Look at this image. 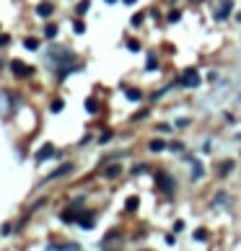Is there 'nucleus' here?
<instances>
[{
	"label": "nucleus",
	"instance_id": "f257e3e1",
	"mask_svg": "<svg viewBox=\"0 0 241 251\" xmlns=\"http://www.w3.org/2000/svg\"><path fill=\"white\" fill-rule=\"evenodd\" d=\"M11 73L16 75V78H29V75H34V67L24 65L21 60H11Z\"/></svg>",
	"mask_w": 241,
	"mask_h": 251
},
{
	"label": "nucleus",
	"instance_id": "f03ea898",
	"mask_svg": "<svg viewBox=\"0 0 241 251\" xmlns=\"http://www.w3.org/2000/svg\"><path fill=\"white\" fill-rule=\"evenodd\" d=\"M156 187L161 189L163 194H174V189H177L174 179H171V176H166V173H158V179H156Z\"/></svg>",
	"mask_w": 241,
	"mask_h": 251
},
{
	"label": "nucleus",
	"instance_id": "7ed1b4c3",
	"mask_svg": "<svg viewBox=\"0 0 241 251\" xmlns=\"http://www.w3.org/2000/svg\"><path fill=\"white\" fill-rule=\"evenodd\" d=\"M177 83L179 86H187V88H194V86H200V75H197V70H184Z\"/></svg>",
	"mask_w": 241,
	"mask_h": 251
},
{
	"label": "nucleus",
	"instance_id": "20e7f679",
	"mask_svg": "<svg viewBox=\"0 0 241 251\" xmlns=\"http://www.w3.org/2000/svg\"><path fill=\"white\" fill-rule=\"evenodd\" d=\"M52 156H55V145H52V142H44V145L39 148V150H36V163H44V161H47V158H52Z\"/></svg>",
	"mask_w": 241,
	"mask_h": 251
},
{
	"label": "nucleus",
	"instance_id": "39448f33",
	"mask_svg": "<svg viewBox=\"0 0 241 251\" xmlns=\"http://www.w3.org/2000/svg\"><path fill=\"white\" fill-rule=\"evenodd\" d=\"M70 171H73V163H63V166H57L55 171H49V176L44 179V181H55V179H60V176H67Z\"/></svg>",
	"mask_w": 241,
	"mask_h": 251
},
{
	"label": "nucleus",
	"instance_id": "423d86ee",
	"mask_svg": "<svg viewBox=\"0 0 241 251\" xmlns=\"http://www.w3.org/2000/svg\"><path fill=\"white\" fill-rule=\"evenodd\" d=\"M231 11H233V0H223L221 8H218V13H215V21H225Z\"/></svg>",
	"mask_w": 241,
	"mask_h": 251
},
{
	"label": "nucleus",
	"instance_id": "0eeeda50",
	"mask_svg": "<svg viewBox=\"0 0 241 251\" xmlns=\"http://www.w3.org/2000/svg\"><path fill=\"white\" fill-rule=\"evenodd\" d=\"M36 16L49 18L52 16V3H39V5H36Z\"/></svg>",
	"mask_w": 241,
	"mask_h": 251
},
{
	"label": "nucleus",
	"instance_id": "6e6552de",
	"mask_svg": "<svg viewBox=\"0 0 241 251\" xmlns=\"http://www.w3.org/2000/svg\"><path fill=\"white\" fill-rule=\"evenodd\" d=\"M94 225H96V220H94V215H83V218H80V228H86V231H91Z\"/></svg>",
	"mask_w": 241,
	"mask_h": 251
},
{
	"label": "nucleus",
	"instance_id": "1a4fd4ad",
	"mask_svg": "<svg viewBox=\"0 0 241 251\" xmlns=\"http://www.w3.org/2000/svg\"><path fill=\"white\" fill-rule=\"evenodd\" d=\"M202 173H205V169H202V163L200 161H194V169H192V179L197 181V179H202Z\"/></svg>",
	"mask_w": 241,
	"mask_h": 251
},
{
	"label": "nucleus",
	"instance_id": "9d476101",
	"mask_svg": "<svg viewBox=\"0 0 241 251\" xmlns=\"http://www.w3.org/2000/svg\"><path fill=\"white\" fill-rule=\"evenodd\" d=\"M127 98H130V101H140L143 94H140L138 88H127Z\"/></svg>",
	"mask_w": 241,
	"mask_h": 251
},
{
	"label": "nucleus",
	"instance_id": "9b49d317",
	"mask_svg": "<svg viewBox=\"0 0 241 251\" xmlns=\"http://www.w3.org/2000/svg\"><path fill=\"white\" fill-rule=\"evenodd\" d=\"M44 36H47V39H55V36H57V26L55 24H47V29H44Z\"/></svg>",
	"mask_w": 241,
	"mask_h": 251
},
{
	"label": "nucleus",
	"instance_id": "f8f14e48",
	"mask_svg": "<svg viewBox=\"0 0 241 251\" xmlns=\"http://www.w3.org/2000/svg\"><path fill=\"white\" fill-rule=\"evenodd\" d=\"M86 111L96 114V111H99V101H96V98H88V101H86Z\"/></svg>",
	"mask_w": 241,
	"mask_h": 251
},
{
	"label": "nucleus",
	"instance_id": "ddd939ff",
	"mask_svg": "<svg viewBox=\"0 0 241 251\" xmlns=\"http://www.w3.org/2000/svg\"><path fill=\"white\" fill-rule=\"evenodd\" d=\"M138 204H140V200H138V197H130V200L125 202V207H127V210H138Z\"/></svg>",
	"mask_w": 241,
	"mask_h": 251
},
{
	"label": "nucleus",
	"instance_id": "4468645a",
	"mask_svg": "<svg viewBox=\"0 0 241 251\" xmlns=\"http://www.w3.org/2000/svg\"><path fill=\"white\" fill-rule=\"evenodd\" d=\"M83 204H86V200H83V197H78V200H75V202L70 204V210L78 212V210H83Z\"/></svg>",
	"mask_w": 241,
	"mask_h": 251
},
{
	"label": "nucleus",
	"instance_id": "2eb2a0df",
	"mask_svg": "<svg viewBox=\"0 0 241 251\" xmlns=\"http://www.w3.org/2000/svg\"><path fill=\"white\" fill-rule=\"evenodd\" d=\"M156 67H158V60H156L153 55H150V57H148V63H145V70H156Z\"/></svg>",
	"mask_w": 241,
	"mask_h": 251
},
{
	"label": "nucleus",
	"instance_id": "dca6fc26",
	"mask_svg": "<svg viewBox=\"0 0 241 251\" xmlns=\"http://www.w3.org/2000/svg\"><path fill=\"white\" fill-rule=\"evenodd\" d=\"M163 148H166V145H163V140H153V142H150V150H156V153H158V150H163Z\"/></svg>",
	"mask_w": 241,
	"mask_h": 251
},
{
	"label": "nucleus",
	"instance_id": "f3484780",
	"mask_svg": "<svg viewBox=\"0 0 241 251\" xmlns=\"http://www.w3.org/2000/svg\"><path fill=\"white\" fill-rule=\"evenodd\" d=\"M24 47L26 49H36V47H39V42H36V39H24Z\"/></svg>",
	"mask_w": 241,
	"mask_h": 251
},
{
	"label": "nucleus",
	"instance_id": "a211bd4d",
	"mask_svg": "<svg viewBox=\"0 0 241 251\" xmlns=\"http://www.w3.org/2000/svg\"><path fill=\"white\" fill-rule=\"evenodd\" d=\"M127 49H130V52H140V42L130 39V42H127Z\"/></svg>",
	"mask_w": 241,
	"mask_h": 251
},
{
	"label": "nucleus",
	"instance_id": "6ab92c4d",
	"mask_svg": "<svg viewBox=\"0 0 241 251\" xmlns=\"http://www.w3.org/2000/svg\"><path fill=\"white\" fill-rule=\"evenodd\" d=\"M194 238H197V241H205V238H208V231H205V228H200V231H194Z\"/></svg>",
	"mask_w": 241,
	"mask_h": 251
},
{
	"label": "nucleus",
	"instance_id": "aec40b11",
	"mask_svg": "<svg viewBox=\"0 0 241 251\" xmlns=\"http://www.w3.org/2000/svg\"><path fill=\"white\" fill-rule=\"evenodd\" d=\"M166 18L171 21V24H177V21H179V18H182V13H179V11H171V13H169V16H166Z\"/></svg>",
	"mask_w": 241,
	"mask_h": 251
},
{
	"label": "nucleus",
	"instance_id": "412c9836",
	"mask_svg": "<svg viewBox=\"0 0 241 251\" xmlns=\"http://www.w3.org/2000/svg\"><path fill=\"white\" fill-rule=\"evenodd\" d=\"M88 5H91V3H88V0H83V3H78V8H75V11H78L80 16H83V13L88 11Z\"/></svg>",
	"mask_w": 241,
	"mask_h": 251
},
{
	"label": "nucleus",
	"instance_id": "4be33fe9",
	"mask_svg": "<svg viewBox=\"0 0 241 251\" xmlns=\"http://www.w3.org/2000/svg\"><path fill=\"white\" fill-rule=\"evenodd\" d=\"M104 173H107L109 179H112V176H117V173H119V166H109V169L104 171Z\"/></svg>",
	"mask_w": 241,
	"mask_h": 251
},
{
	"label": "nucleus",
	"instance_id": "5701e85b",
	"mask_svg": "<svg viewBox=\"0 0 241 251\" xmlns=\"http://www.w3.org/2000/svg\"><path fill=\"white\" fill-rule=\"evenodd\" d=\"M73 29H75V34H83V31H86L83 21H75V24H73Z\"/></svg>",
	"mask_w": 241,
	"mask_h": 251
},
{
	"label": "nucleus",
	"instance_id": "b1692460",
	"mask_svg": "<svg viewBox=\"0 0 241 251\" xmlns=\"http://www.w3.org/2000/svg\"><path fill=\"white\" fill-rule=\"evenodd\" d=\"M112 138H114V132H104L101 138H99V142H101V145H104V142H109Z\"/></svg>",
	"mask_w": 241,
	"mask_h": 251
},
{
	"label": "nucleus",
	"instance_id": "393cba45",
	"mask_svg": "<svg viewBox=\"0 0 241 251\" xmlns=\"http://www.w3.org/2000/svg\"><path fill=\"white\" fill-rule=\"evenodd\" d=\"M52 111H63V101H60V98H57V101H52Z\"/></svg>",
	"mask_w": 241,
	"mask_h": 251
},
{
	"label": "nucleus",
	"instance_id": "a878e982",
	"mask_svg": "<svg viewBox=\"0 0 241 251\" xmlns=\"http://www.w3.org/2000/svg\"><path fill=\"white\" fill-rule=\"evenodd\" d=\"M145 117H148V111H145V109H143V111H138V114H135V117H132V119H135V122H140V119H145Z\"/></svg>",
	"mask_w": 241,
	"mask_h": 251
},
{
	"label": "nucleus",
	"instance_id": "bb28decb",
	"mask_svg": "<svg viewBox=\"0 0 241 251\" xmlns=\"http://www.w3.org/2000/svg\"><path fill=\"white\" fill-rule=\"evenodd\" d=\"M8 42H11V36H0V47H5Z\"/></svg>",
	"mask_w": 241,
	"mask_h": 251
},
{
	"label": "nucleus",
	"instance_id": "cd10ccee",
	"mask_svg": "<svg viewBox=\"0 0 241 251\" xmlns=\"http://www.w3.org/2000/svg\"><path fill=\"white\" fill-rule=\"evenodd\" d=\"M125 3H127V5H132V3H138V0H125Z\"/></svg>",
	"mask_w": 241,
	"mask_h": 251
},
{
	"label": "nucleus",
	"instance_id": "c85d7f7f",
	"mask_svg": "<svg viewBox=\"0 0 241 251\" xmlns=\"http://www.w3.org/2000/svg\"><path fill=\"white\" fill-rule=\"evenodd\" d=\"M107 3H117V0H107Z\"/></svg>",
	"mask_w": 241,
	"mask_h": 251
},
{
	"label": "nucleus",
	"instance_id": "c756f323",
	"mask_svg": "<svg viewBox=\"0 0 241 251\" xmlns=\"http://www.w3.org/2000/svg\"><path fill=\"white\" fill-rule=\"evenodd\" d=\"M145 251H148V249H145Z\"/></svg>",
	"mask_w": 241,
	"mask_h": 251
}]
</instances>
